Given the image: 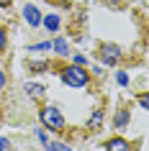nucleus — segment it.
Wrapping results in <instances>:
<instances>
[{"mask_svg":"<svg viewBox=\"0 0 149 151\" xmlns=\"http://www.w3.org/2000/svg\"><path fill=\"white\" fill-rule=\"evenodd\" d=\"M62 82L70 85V87H85L87 82H90V74H87L82 67L72 64V67H64L62 69Z\"/></svg>","mask_w":149,"mask_h":151,"instance_id":"obj_1","label":"nucleus"},{"mask_svg":"<svg viewBox=\"0 0 149 151\" xmlns=\"http://www.w3.org/2000/svg\"><path fill=\"white\" fill-rule=\"evenodd\" d=\"M41 120H44V126L52 128V131H62L64 128V118H62V113L57 110V108H44V110H41Z\"/></svg>","mask_w":149,"mask_h":151,"instance_id":"obj_2","label":"nucleus"},{"mask_svg":"<svg viewBox=\"0 0 149 151\" xmlns=\"http://www.w3.org/2000/svg\"><path fill=\"white\" fill-rule=\"evenodd\" d=\"M98 56H100V62H103V64L113 67V64H118V59H121V49L113 46V44H103L100 51H98Z\"/></svg>","mask_w":149,"mask_h":151,"instance_id":"obj_3","label":"nucleus"},{"mask_svg":"<svg viewBox=\"0 0 149 151\" xmlns=\"http://www.w3.org/2000/svg\"><path fill=\"white\" fill-rule=\"evenodd\" d=\"M23 18H26V23H28V26H39V23H41V13L33 8V5H26Z\"/></svg>","mask_w":149,"mask_h":151,"instance_id":"obj_4","label":"nucleus"},{"mask_svg":"<svg viewBox=\"0 0 149 151\" xmlns=\"http://www.w3.org/2000/svg\"><path fill=\"white\" fill-rule=\"evenodd\" d=\"M105 151H131V146H129L126 138H110L105 143Z\"/></svg>","mask_w":149,"mask_h":151,"instance_id":"obj_5","label":"nucleus"},{"mask_svg":"<svg viewBox=\"0 0 149 151\" xmlns=\"http://www.w3.org/2000/svg\"><path fill=\"white\" fill-rule=\"evenodd\" d=\"M23 90H26V95L31 97V100H41V97H44V87H41V85L26 82V85H23Z\"/></svg>","mask_w":149,"mask_h":151,"instance_id":"obj_6","label":"nucleus"},{"mask_svg":"<svg viewBox=\"0 0 149 151\" xmlns=\"http://www.w3.org/2000/svg\"><path fill=\"white\" fill-rule=\"evenodd\" d=\"M54 51H57V54H62V56H67V54H70L67 41H64V39H57V41H54Z\"/></svg>","mask_w":149,"mask_h":151,"instance_id":"obj_7","label":"nucleus"},{"mask_svg":"<svg viewBox=\"0 0 149 151\" xmlns=\"http://www.w3.org/2000/svg\"><path fill=\"white\" fill-rule=\"evenodd\" d=\"M44 26H47L49 31H57L59 28V16H47L44 18Z\"/></svg>","mask_w":149,"mask_h":151,"instance_id":"obj_8","label":"nucleus"},{"mask_svg":"<svg viewBox=\"0 0 149 151\" xmlns=\"http://www.w3.org/2000/svg\"><path fill=\"white\" fill-rule=\"evenodd\" d=\"M113 123H116V128H124L126 123H129V113H126V110H118V115H116Z\"/></svg>","mask_w":149,"mask_h":151,"instance_id":"obj_9","label":"nucleus"},{"mask_svg":"<svg viewBox=\"0 0 149 151\" xmlns=\"http://www.w3.org/2000/svg\"><path fill=\"white\" fill-rule=\"evenodd\" d=\"M47 149H49V151H72L70 146H64V143H59V141H52V143H47Z\"/></svg>","mask_w":149,"mask_h":151,"instance_id":"obj_10","label":"nucleus"},{"mask_svg":"<svg viewBox=\"0 0 149 151\" xmlns=\"http://www.w3.org/2000/svg\"><path fill=\"white\" fill-rule=\"evenodd\" d=\"M116 82L121 85V87H126V85H129V74H126V72H118V74H116Z\"/></svg>","mask_w":149,"mask_h":151,"instance_id":"obj_11","label":"nucleus"},{"mask_svg":"<svg viewBox=\"0 0 149 151\" xmlns=\"http://www.w3.org/2000/svg\"><path fill=\"white\" fill-rule=\"evenodd\" d=\"M5 44H8V33H5V28L0 26V51L5 49Z\"/></svg>","mask_w":149,"mask_h":151,"instance_id":"obj_12","label":"nucleus"},{"mask_svg":"<svg viewBox=\"0 0 149 151\" xmlns=\"http://www.w3.org/2000/svg\"><path fill=\"white\" fill-rule=\"evenodd\" d=\"M47 49H52V44H49V41H44V44H36V46H31V51H47Z\"/></svg>","mask_w":149,"mask_h":151,"instance_id":"obj_13","label":"nucleus"},{"mask_svg":"<svg viewBox=\"0 0 149 151\" xmlns=\"http://www.w3.org/2000/svg\"><path fill=\"white\" fill-rule=\"evenodd\" d=\"M100 120H103V113H100V110H95V113H93V120H90V123H93V126H100Z\"/></svg>","mask_w":149,"mask_h":151,"instance_id":"obj_14","label":"nucleus"},{"mask_svg":"<svg viewBox=\"0 0 149 151\" xmlns=\"http://www.w3.org/2000/svg\"><path fill=\"white\" fill-rule=\"evenodd\" d=\"M72 59H75V64H77V67H85V62H87V59H85L82 54H75Z\"/></svg>","mask_w":149,"mask_h":151,"instance_id":"obj_15","label":"nucleus"},{"mask_svg":"<svg viewBox=\"0 0 149 151\" xmlns=\"http://www.w3.org/2000/svg\"><path fill=\"white\" fill-rule=\"evenodd\" d=\"M8 146H10L8 138H3V136H0V151H8Z\"/></svg>","mask_w":149,"mask_h":151,"instance_id":"obj_16","label":"nucleus"},{"mask_svg":"<svg viewBox=\"0 0 149 151\" xmlns=\"http://www.w3.org/2000/svg\"><path fill=\"white\" fill-rule=\"evenodd\" d=\"M5 87V74H3V69H0V90Z\"/></svg>","mask_w":149,"mask_h":151,"instance_id":"obj_17","label":"nucleus"},{"mask_svg":"<svg viewBox=\"0 0 149 151\" xmlns=\"http://www.w3.org/2000/svg\"><path fill=\"white\" fill-rule=\"evenodd\" d=\"M5 5H10V0H0V8H5Z\"/></svg>","mask_w":149,"mask_h":151,"instance_id":"obj_18","label":"nucleus"}]
</instances>
